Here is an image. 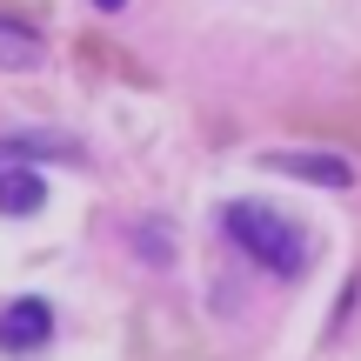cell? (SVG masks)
Returning a JSON list of instances; mask_svg holds the SVG:
<instances>
[{
    "mask_svg": "<svg viewBox=\"0 0 361 361\" xmlns=\"http://www.w3.org/2000/svg\"><path fill=\"white\" fill-rule=\"evenodd\" d=\"M268 168L274 174H308V180H322V188H348L355 168L341 154H268Z\"/></svg>",
    "mask_w": 361,
    "mask_h": 361,
    "instance_id": "3957f363",
    "label": "cell"
},
{
    "mask_svg": "<svg viewBox=\"0 0 361 361\" xmlns=\"http://www.w3.org/2000/svg\"><path fill=\"white\" fill-rule=\"evenodd\" d=\"M94 7H101V13H121V7H128V0H94Z\"/></svg>",
    "mask_w": 361,
    "mask_h": 361,
    "instance_id": "8992f818",
    "label": "cell"
},
{
    "mask_svg": "<svg viewBox=\"0 0 361 361\" xmlns=\"http://www.w3.org/2000/svg\"><path fill=\"white\" fill-rule=\"evenodd\" d=\"M47 335H54V308H47V301L20 295V301H7V308H0V348H7V355L40 348Z\"/></svg>",
    "mask_w": 361,
    "mask_h": 361,
    "instance_id": "7a4b0ae2",
    "label": "cell"
},
{
    "mask_svg": "<svg viewBox=\"0 0 361 361\" xmlns=\"http://www.w3.org/2000/svg\"><path fill=\"white\" fill-rule=\"evenodd\" d=\"M40 61V34L0 13V67H34Z\"/></svg>",
    "mask_w": 361,
    "mask_h": 361,
    "instance_id": "5b68a950",
    "label": "cell"
},
{
    "mask_svg": "<svg viewBox=\"0 0 361 361\" xmlns=\"http://www.w3.org/2000/svg\"><path fill=\"white\" fill-rule=\"evenodd\" d=\"M40 201H47L40 168H0V214H34Z\"/></svg>",
    "mask_w": 361,
    "mask_h": 361,
    "instance_id": "277c9868",
    "label": "cell"
},
{
    "mask_svg": "<svg viewBox=\"0 0 361 361\" xmlns=\"http://www.w3.org/2000/svg\"><path fill=\"white\" fill-rule=\"evenodd\" d=\"M221 234H228L255 268H268L274 281H301L308 261H314L308 228L288 221L281 207H268V201H228V207H221Z\"/></svg>",
    "mask_w": 361,
    "mask_h": 361,
    "instance_id": "6da1fadb",
    "label": "cell"
}]
</instances>
